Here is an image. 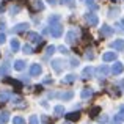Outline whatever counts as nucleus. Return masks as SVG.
Segmentation results:
<instances>
[{
  "mask_svg": "<svg viewBox=\"0 0 124 124\" xmlns=\"http://www.w3.org/2000/svg\"><path fill=\"white\" fill-rule=\"evenodd\" d=\"M50 35L54 38H60L61 36V31H63V25H60V24H54V25H50Z\"/></svg>",
  "mask_w": 124,
  "mask_h": 124,
  "instance_id": "obj_1",
  "label": "nucleus"
},
{
  "mask_svg": "<svg viewBox=\"0 0 124 124\" xmlns=\"http://www.w3.org/2000/svg\"><path fill=\"white\" fill-rule=\"evenodd\" d=\"M113 35V28L110 25H102L101 27V36L102 38H107V36H112Z\"/></svg>",
  "mask_w": 124,
  "mask_h": 124,
  "instance_id": "obj_2",
  "label": "nucleus"
},
{
  "mask_svg": "<svg viewBox=\"0 0 124 124\" xmlns=\"http://www.w3.org/2000/svg\"><path fill=\"white\" fill-rule=\"evenodd\" d=\"M85 17H86V22L90 25H97V24H99V19H97V16L94 14V13H88Z\"/></svg>",
  "mask_w": 124,
  "mask_h": 124,
  "instance_id": "obj_3",
  "label": "nucleus"
},
{
  "mask_svg": "<svg viewBox=\"0 0 124 124\" xmlns=\"http://www.w3.org/2000/svg\"><path fill=\"white\" fill-rule=\"evenodd\" d=\"M110 71L113 72V76H118V74H121L124 71V64L123 63H113V66H112Z\"/></svg>",
  "mask_w": 124,
  "mask_h": 124,
  "instance_id": "obj_4",
  "label": "nucleus"
},
{
  "mask_svg": "<svg viewBox=\"0 0 124 124\" xmlns=\"http://www.w3.org/2000/svg\"><path fill=\"white\" fill-rule=\"evenodd\" d=\"M28 30V24H19L16 27H13V33H22V31H27Z\"/></svg>",
  "mask_w": 124,
  "mask_h": 124,
  "instance_id": "obj_5",
  "label": "nucleus"
},
{
  "mask_svg": "<svg viewBox=\"0 0 124 124\" xmlns=\"http://www.w3.org/2000/svg\"><path fill=\"white\" fill-rule=\"evenodd\" d=\"M41 66L38 63H35V64H31V68H30V76H39L41 74Z\"/></svg>",
  "mask_w": 124,
  "mask_h": 124,
  "instance_id": "obj_6",
  "label": "nucleus"
},
{
  "mask_svg": "<svg viewBox=\"0 0 124 124\" xmlns=\"http://www.w3.org/2000/svg\"><path fill=\"white\" fill-rule=\"evenodd\" d=\"M112 49H115V50H123L124 49V41L123 39H116L112 42Z\"/></svg>",
  "mask_w": 124,
  "mask_h": 124,
  "instance_id": "obj_7",
  "label": "nucleus"
},
{
  "mask_svg": "<svg viewBox=\"0 0 124 124\" xmlns=\"http://www.w3.org/2000/svg\"><path fill=\"white\" fill-rule=\"evenodd\" d=\"M31 8H33V11H38V9H44V5L39 2V0H31Z\"/></svg>",
  "mask_w": 124,
  "mask_h": 124,
  "instance_id": "obj_8",
  "label": "nucleus"
},
{
  "mask_svg": "<svg viewBox=\"0 0 124 124\" xmlns=\"http://www.w3.org/2000/svg\"><path fill=\"white\" fill-rule=\"evenodd\" d=\"M52 68H54L57 72H60V71L63 69V63H61V60H54V61H52Z\"/></svg>",
  "mask_w": 124,
  "mask_h": 124,
  "instance_id": "obj_9",
  "label": "nucleus"
},
{
  "mask_svg": "<svg viewBox=\"0 0 124 124\" xmlns=\"http://www.w3.org/2000/svg\"><path fill=\"white\" fill-rule=\"evenodd\" d=\"M79 118H80V113H79V112L68 113V115H66V119H68V121H77Z\"/></svg>",
  "mask_w": 124,
  "mask_h": 124,
  "instance_id": "obj_10",
  "label": "nucleus"
},
{
  "mask_svg": "<svg viewBox=\"0 0 124 124\" xmlns=\"http://www.w3.org/2000/svg\"><path fill=\"white\" fill-rule=\"evenodd\" d=\"M104 61H113L116 58V55L113 54V52H107V54H104Z\"/></svg>",
  "mask_w": 124,
  "mask_h": 124,
  "instance_id": "obj_11",
  "label": "nucleus"
},
{
  "mask_svg": "<svg viewBox=\"0 0 124 124\" xmlns=\"http://www.w3.org/2000/svg\"><path fill=\"white\" fill-rule=\"evenodd\" d=\"M66 41L69 42V44L76 42V33H74L72 30H71V31H68V35H66Z\"/></svg>",
  "mask_w": 124,
  "mask_h": 124,
  "instance_id": "obj_12",
  "label": "nucleus"
},
{
  "mask_svg": "<svg viewBox=\"0 0 124 124\" xmlns=\"http://www.w3.org/2000/svg\"><path fill=\"white\" fill-rule=\"evenodd\" d=\"M24 68H25V63H24L22 60H17V61L14 63V69H16V71H22Z\"/></svg>",
  "mask_w": 124,
  "mask_h": 124,
  "instance_id": "obj_13",
  "label": "nucleus"
},
{
  "mask_svg": "<svg viewBox=\"0 0 124 124\" xmlns=\"http://www.w3.org/2000/svg\"><path fill=\"white\" fill-rule=\"evenodd\" d=\"M28 39L33 42H38V41H41V36L38 33H28Z\"/></svg>",
  "mask_w": 124,
  "mask_h": 124,
  "instance_id": "obj_14",
  "label": "nucleus"
},
{
  "mask_svg": "<svg viewBox=\"0 0 124 124\" xmlns=\"http://www.w3.org/2000/svg\"><path fill=\"white\" fill-rule=\"evenodd\" d=\"M93 96V90H83L82 91V99H90Z\"/></svg>",
  "mask_w": 124,
  "mask_h": 124,
  "instance_id": "obj_15",
  "label": "nucleus"
},
{
  "mask_svg": "<svg viewBox=\"0 0 124 124\" xmlns=\"http://www.w3.org/2000/svg\"><path fill=\"white\" fill-rule=\"evenodd\" d=\"M8 119H9V115L6 112H3L2 115H0V124H6V123H8Z\"/></svg>",
  "mask_w": 124,
  "mask_h": 124,
  "instance_id": "obj_16",
  "label": "nucleus"
},
{
  "mask_svg": "<svg viewBox=\"0 0 124 124\" xmlns=\"http://www.w3.org/2000/svg\"><path fill=\"white\" fill-rule=\"evenodd\" d=\"M9 97H11V94H9V93H0V102H6Z\"/></svg>",
  "mask_w": 124,
  "mask_h": 124,
  "instance_id": "obj_17",
  "label": "nucleus"
},
{
  "mask_svg": "<svg viewBox=\"0 0 124 124\" xmlns=\"http://www.w3.org/2000/svg\"><path fill=\"white\" fill-rule=\"evenodd\" d=\"M74 80H76V76H74V74H69V76H66L63 79V82L64 83H71V82H74Z\"/></svg>",
  "mask_w": 124,
  "mask_h": 124,
  "instance_id": "obj_18",
  "label": "nucleus"
},
{
  "mask_svg": "<svg viewBox=\"0 0 124 124\" xmlns=\"http://www.w3.org/2000/svg\"><path fill=\"white\" fill-rule=\"evenodd\" d=\"M8 71H9V63H3V66L0 68V74L3 76V74H6Z\"/></svg>",
  "mask_w": 124,
  "mask_h": 124,
  "instance_id": "obj_19",
  "label": "nucleus"
},
{
  "mask_svg": "<svg viewBox=\"0 0 124 124\" xmlns=\"http://www.w3.org/2000/svg\"><path fill=\"white\" fill-rule=\"evenodd\" d=\"M118 121H124V107H121V110H119V113L115 116Z\"/></svg>",
  "mask_w": 124,
  "mask_h": 124,
  "instance_id": "obj_20",
  "label": "nucleus"
},
{
  "mask_svg": "<svg viewBox=\"0 0 124 124\" xmlns=\"http://www.w3.org/2000/svg\"><path fill=\"white\" fill-rule=\"evenodd\" d=\"M99 112H101V107H93V108H91V113H90V115L93 116V118H96Z\"/></svg>",
  "mask_w": 124,
  "mask_h": 124,
  "instance_id": "obj_21",
  "label": "nucleus"
},
{
  "mask_svg": "<svg viewBox=\"0 0 124 124\" xmlns=\"http://www.w3.org/2000/svg\"><path fill=\"white\" fill-rule=\"evenodd\" d=\"M11 49H13V52H16L19 49V41L17 39H13L11 41Z\"/></svg>",
  "mask_w": 124,
  "mask_h": 124,
  "instance_id": "obj_22",
  "label": "nucleus"
},
{
  "mask_svg": "<svg viewBox=\"0 0 124 124\" xmlns=\"http://www.w3.org/2000/svg\"><path fill=\"white\" fill-rule=\"evenodd\" d=\"M108 68H107V66H101L99 68V74H102V76H107V74H108Z\"/></svg>",
  "mask_w": 124,
  "mask_h": 124,
  "instance_id": "obj_23",
  "label": "nucleus"
},
{
  "mask_svg": "<svg viewBox=\"0 0 124 124\" xmlns=\"http://www.w3.org/2000/svg\"><path fill=\"white\" fill-rule=\"evenodd\" d=\"M6 82H8V83H11V85H14L16 88H21V86H22V85L19 83L17 80H13V79H6Z\"/></svg>",
  "mask_w": 124,
  "mask_h": 124,
  "instance_id": "obj_24",
  "label": "nucleus"
},
{
  "mask_svg": "<svg viewBox=\"0 0 124 124\" xmlns=\"http://www.w3.org/2000/svg\"><path fill=\"white\" fill-rule=\"evenodd\" d=\"M55 113H58V115H61V113H64V108H63V105H57L55 107Z\"/></svg>",
  "mask_w": 124,
  "mask_h": 124,
  "instance_id": "obj_25",
  "label": "nucleus"
},
{
  "mask_svg": "<svg viewBox=\"0 0 124 124\" xmlns=\"http://www.w3.org/2000/svg\"><path fill=\"white\" fill-rule=\"evenodd\" d=\"M13 124H24V119L21 116H16V118H13Z\"/></svg>",
  "mask_w": 124,
  "mask_h": 124,
  "instance_id": "obj_26",
  "label": "nucleus"
},
{
  "mask_svg": "<svg viewBox=\"0 0 124 124\" xmlns=\"http://www.w3.org/2000/svg\"><path fill=\"white\" fill-rule=\"evenodd\" d=\"M93 72H94V69H93V68H86V69L83 71V74H85V76H86V77H90V76H91V74H93Z\"/></svg>",
  "mask_w": 124,
  "mask_h": 124,
  "instance_id": "obj_27",
  "label": "nucleus"
},
{
  "mask_svg": "<svg viewBox=\"0 0 124 124\" xmlns=\"http://www.w3.org/2000/svg\"><path fill=\"white\" fill-rule=\"evenodd\" d=\"M60 97H63V99H71V97H72V93H71V91H68V93L60 94Z\"/></svg>",
  "mask_w": 124,
  "mask_h": 124,
  "instance_id": "obj_28",
  "label": "nucleus"
},
{
  "mask_svg": "<svg viewBox=\"0 0 124 124\" xmlns=\"http://www.w3.org/2000/svg\"><path fill=\"white\" fill-rule=\"evenodd\" d=\"M63 5H68V6H72L74 5V0H60Z\"/></svg>",
  "mask_w": 124,
  "mask_h": 124,
  "instance_id": "obj_29",
  "label": "nucleus"
},
{
  "mask_svg": "<svg viewBox=\"0 0 124 124\" xmlns=\"http://www.w3.org/2000/svg\"><path fill=\"white\" fill-rule=\"evenodd\" d=\"M30 124H39V121H38V116H30Z\"/></svg>",
  "mask_w": 124,
  "mask_h": 124,
  "instance_id": "obj_30",
  "label": "nucleus"
},
{
  "mask_svg": "<svg viewBox=\"0 0 124 124\" xmlns=\"http://www.w3.org/2000/svg\"><path fill=\"white\" fill-rule=\"evenodd\" d=\"M24 52H25V54H31L33 50H31V47H30L28 44H25V46H24Z\"/></svg>",
  "mask_w": 124,
  "mask_h": 124,
  "instance_id": "obj_31",
  "label": "nucleus"
},
{
  "mask_svg": "<svg viewBox=\"0 0 124 124\" xmlns=\"http://www.w3.org/2000/svg\"><path fill=\"white\" fill-rule=\"evenodd\" d=\"M116 14H118V9H116V8H115V9H110V14H108L110 17H115Z\"/></svg>",
  "mask_w": 124,
  "mask_h": 124,
  "instance_id": "obj_32",
  "label": "nucleus"
},
{
  "mask_svg": "<svg viewBox=\"0 0 124 124\" xmlns=\"http://www.w3.org/2000/svg\"><path fill=\"white\" fill-rule=\"evenodd\" d=\"M55 52V47L54 46H50V47H47V55H52Z\"/></svg>",
  "mask_w": 124,
  "mask_h": 124,
  "instance_id": "obj_33",
  "label": "nucleus"
},
{
  "mask_svg": "<svg viewBox=\"0 0 124 124\" xmlns=\"http://www.w3.org/2000/svg\"><path fill=\"white\" fill-rule=\"evenodd\" d=\"M86 3H88V5H90V6H91L93 9H96V3H94L93 0H86Z\"/></svg>",
  "mask_w": 124,
  "mask_h": 124,
  "instance_id": "obj_34",
  "label": "nucleus"
},
{
  "mask_svg": "<svg viewBox=\"0 0 124 124\" xmlns=\"http://www.w3.org/2000/svg\"><path fill=\"white\" fill-rule=\"evenodd\" d=\"M3 42H5V35L0 33V44H3Z\"/></svg>",
  "mask_w": 124,
  "mask_h": 124,
  "instance_id": "obj_35",
  "label": "nucleus"
},
{
  "mask_svg": "<svg viewBox=\"0 0 124 124\" xmlns=\"http://www.w3.org/2000/svg\"><path fill=\"white\" fill-rule=\"evenodd\" d=\"M60 52H61V54H68V49H66V47H63V46H61V47H60Z\"/></svg>",
  "mask_w": 124,
  "mask_h": 124,
  "instance_id": "obj_36",
  "label": "nucleus"
},
{
  "mask_svg": "<svg viewBox=\"0 0 124 124\" xmlns=\"http://www.w3.org/2000/svg\"><path fill=\"white\" fill-rule=\"evenodd\" d=\"M71 64H72V66H77V64H79V61H77V60H72V61H71Z\"/></svg>",
  "mask_w": 124,
  "mask_h": 124,
  "instance_id": "obj_37",
  "label": "nucleus"
},
{
  "mask_svg": "<svg viewBox=\"0 0 124 124\" xmlns=\"http://www.w3.org/2000/svg\"><path fill=\"white\" fill-rule=\"evenodd\" d=\"M107 119H108V118H107V116H102V118H101V123H105Z\"/></svg>",
  "mask_w": 124,
  "mask_h": 124,
  "instance_id": "obj_38",
  "label": "nucleus"
},
{
  "mask_svg": "<svg viewBox=\"0 0 124 124\" xmlns=\"http://www.w3.org/2000/svg\"><path fill=\"white\" fill-rule=\"evenodd\" d=\"M49 3H50V5H55V3H57V0H47Z\"/></svg>",
  "mask_w": 124,
  "mask_h": 124,
  "instance_id": "obj_39",
  "label": "nucleus"
},
{
  "mask_svg": "<svg viewBox=\"0 0 124 124\" xmlns=\"http://www.w3.org/2000/svg\"><path fill=\"white\" fill-rule=\"evenodd\" d=\"M112 124H119V121H118V119H116V118H115V121H113Z\"/></svg>",
  "mask_w": 124,
  "mask_h": 124,
  "instance_id": "obj_40",
  "label": "nucleus"
},
{
  "mask_svg": "<svg viewBox=\"0 0 124 124\" xmlns=\"http://www.w3.org/2000/svg\"><path fill=\"white\" fill-rule=\"evenodd\" d=\"M121 27L124 28V19H121Z\"/></svg>",
  "mask_w": 124,
  "mask_h": 124,
  "instance_id": "obj_41",
  "label": "nucleus"
}]
</instances>
